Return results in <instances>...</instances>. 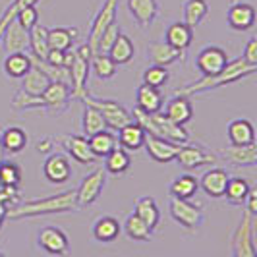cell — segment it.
Returning a JSON list of instances; mask_svg holds the SVG:
<instances>
[{
	"instance_id": "d6986e66",
	"label": "cell",
	"mask_w": 257,
	"mask_h": 257,
	"mask_svg": "<svg viewBox=\"0 0 257 257\" xmlns=\"http://www.w3.org/2000/svg\"><path fill=\"white\" fill-rule=\"evenodd\" d=\"M163 112H165L172 122H176V124H180V126H186V124L192 122V118H193L192 101H190L188 95H182V93H176V91H174V95L168 99L167 103H163Z\"/></svg>"
},
{
	"instance_id": "c3c4849f",
	"label": "cell",
	"mask_w": 257,
	"mask_h": 257,
	"mask_svg": "<svg viewBox=\"0 0 257 257\" xmlns=\"http://www.w3.org/2000/svg\"><path fill=\"white\" fill-rule=\"evenodd\" d=\"M16 20L20 22V26L26 27L27 31L35 26V24H39V12H37V8H35V4L22 8V10L18 12V16H16Z\"/></svg>"
},
{
	"instance_id": "11a10c76",
	"label": "cell",
	"mask_w": 257,
	"mask_h": 257,
	"mask_svg": "<svg viewBox=\"0 0 257 257\" xmlns=\"http://www.w3.org/2000/svg\"><path fill=\"white\" fill-rule=\"evenodd\" d=\"M0 255H4V253H2V251H0Z\"/></svg>"
},
{
	"instance_id": "d6a6232c",
	"label": "cell",
	"mask_w": 257,
	"mask_h": 257,
	"mask_svg": "<svg viewBox=\"0 0 257 257\" xmlns=\"http://www.w3.org/2000/svg\"><path fill=\"white\" fill-rule=\"evenodd\" d=\"M251 184L247 178H242V176H228V182H226V188H224V199L228 205L234 207H244L245 195L249 192Z\"/></svg>"
},
{
	"instance_id": "30bf717a",
	"label": "cell",
	"mask_w": 257,
	"mask_h": 257,
	"mask_svg": "<svg viewBox=\"0 0 257 257\" xmlns=\"http://www.w3.org/2000/svg\"><path fill=\"white\" fill-rule=\"evenodd\" d=\"M230 62L228 52L217 45H207L195 54V68L201 76H215L222 72Z\"/></svg>"
},
{
	"instance_id": "4fadbf2b",
	"label": "cell",
	"mask_w": 257,
	"mask_h": 257,
	"mask_svg": "<svg viewBox=\"0 0 257 257\" xmlns=\"http://www.w3.org/2000/svg\"><path fill=\"white\" fill-rule=\"evenodd\" d=\"M116 10H118V0H103L97 14L93 16L91 20V27H89V35H87V45L93 51V54L97 52V43H99V37L104 29L108 27L110 22L116 20Z\"/></svg>"
},
{
	"instance_id": "f1b7e54d",
	"label": "cell",
	"mask_w": 257,
	"mask_h": 257,
	"mask_svg": "<svg viewBox=\"0 0 257 257\" xmlns=\"http://www.w3.org/2000/svg\"><path fill=\"white\" fill-rule=\"evenodd\" d=\"M165 41L174 49L186 52L193 43V27H190L186 22H172L165 29Z\"/></svg>"
},
{
	"instance_id": "60d3db41",
	"label": "cell",
	"mask_w": 257,
	"mask_h": 257,
	"mask_svg": "<svg viewBox=\"0 0 257 257\" xmlns=\"http://www.w3.org/2000/svg\"><path fill=\"white\" fill-rule=\"evenodd\" d=\"M47 27L35 24V26L29 29V52L33 56H37L41 60L47 58V52H49V39H47Z\"/></svg>"
},
{
	"instance_id": "4316f807",
	"label": "cell",
	"mask_w": 257,
	"mask_h": 257,
	"mask_svg": "<svg viewBox=\"0 0 257 257\" xmlns=\"http://www.w3.org/2000/svg\"><path fill=\"white\" fill-rule=\"evenodd\" d=\"M163 103H165V97L161 89L145 85V83H142L136 89V108H140L143 112H149V114L159 112L163 110Z\"/></svg>"
},
{
	"instance_id": "b9f144b4",
	"label": "cell",
	"mask_w": 257,
	"mask_h": 257,
	"mask_svg": "<svg viewBox=\"0 0 257 257\" xmlns=\"http://www.w3.org/2000/svg\"><path fill=\"white\" fill-rule=\"evenodd\" d=\"M12 108L14 110H47V103L41 95H31L20 87L12 97Z\"/></svg>"
},
{
	"instance_id": "f5cc1de1",
	"label": "cell",
	"mask_w": 257,
	"mask_h": 257,
	"mask_svg": "<svg viewBox=\"0 0 257 257\" xmlns=\"http://www.w3.org/2000/svg\"><path fill=\"white\" fill-rule=\"evenodd\" d=\"M6 213H8V207H6L4 203H2V201H0V230H2V224H4V220H8Z\"/></svg>"
},
{
	"instance_id": "74e56055",
	"label": "cell",
	"mask_w": 257,
	"mask_h": 257,
	"mask_svg": "<svg viewBox=\"0 0 257 257\" xmlns=\"http://www.w3.org/2000/svg\"><path fill=\"white\" fill-rule=\"evenodd\" d=\"M122 232L128 236L130 240H134V242H149L151 236H153V232L149 230V226L136 213H130L128 217H126L124 224H122Z\"/></svg>"
},
{
	"instance_id": "ac0fdd59",
	"label": "cell",
	"mask_w": 257,
	"mask_h": 257,
	"mask_svg": "<svg viewBox=\"0 0 257 257\" xmlns=\"http://www.w3.org/2000/svg\"><path fill=\"white\" fill-rule=\"evenodd\" d=\"M219 159L226 161L228 165L236 168H251L257 165V145L255 143H247V145H228L224 149H220Z\"/></svg>"
},
{
	"instance_id": "e575fe53",
	"label": "cell",
	"mask_w": 257,
	"mask_h": 257,
	"mask_svg": "<svg viewBox=\"0 0 257 257\" xmlns=\"http://www.w3.org/2000/svg\"><path fill=\"white\" fill-rule=\"evenodd\" d=\"M87 142H89V149L93 151V155H95L97 159H104L114 147H118L116 134L106 128L101 130V132H97V134H93V136H89Z\"/></svg>"
},
{
	"instance_id": "7a4b0ae2",
	"label": "cell",
	"mask_w": 257,
	"mask_h": 257,
	"mask_svg": "<svg viewBox=\"0 0 257 257\" xmlns=\"http://www.w3.org/2000/svg\"><path fill=\"white\" fill-rule=\"evenodd\" d=\"M255 70H257V66L247 64L244 58L240 56V58H236V60H230L222 72L215 74V76H201L197 81H192V83L184 85L180 89H176V93L188 95V97L199 95V93H209V91H213V89H220V87H224V85H228V83H234V81H238V79L253 76Z\"/></svg>"
},
{
	"instance_id": "7dc6e473",
	"label": "cell",
	"mask_w": 257,
	"mask_h": 257,
	"mask_svg": "<svg viewBox=\"0 0 257 257\" xmlns=\"http://www.w3.org/2000/svg\"><path fill=\"white\" fill-rule=\"evenodd\" d=\"M118 33H120V24L114 20V22H110L108 27L101 33L99 43H97V52H108L110 45H112L116 41V37H118Z\"/></svg>"
},
{
	"instance_id": "603a6c76",
	"label": "cell",
	"mask_w": 257,
	"mask_h": 257,
	"mask_svg": "<svg viewBox=\"0 0 257 257\" xmlns=\"http://www.w3.org/2000/svg\"><path fill=\"white\" fill-rule=\"evenodd\" d=\"M29 143V136L22 126H6L0 130V145L4 155H20Z\"/></svg>"
},
{
	"instance_id": "6da1fadb",
	"label": "cell",
	"mask_w": 257,
	"mask_h": 257,
	"mask_svg": "<svg viewBox=\"0 0 257 257\" xmlns=\"http://www.w3.org/2000/svg\"><path fill=\"white\" fill-rule=\"evenodd\" d=\"M76 211H79L76 190H66L62 193L37 197V199H20L16 205L8 207L6 217L10 220H20L47 217V215H66Z\"/></svg>"
},
{
	"instance_id": "8d00e7d4",
	"label": "cell",
	"mask_w": 257,
	"mask_h": 257,
	"mask_svg": "<svg viewBox=\"0 0 257 257\" xmlns=\"http://www.w3.org/2000/svg\"><path fill=\"white\" fill-rule=\"evenodd\" d=\"M199 190V180L193 176V174H180L176 176L168 192H170V197H180V199H192L193 195Z\"/></svg>"
},
{
	"instance_id": "52a82bcc",
	"label": "cell",
	"mask_w": 257,
	"mask_h": 257,
	"mask_svg": "<svg viewBox=\"0 0 257 257\" xmlns=\"http://www.w3.org/2000/svg\"><path fill=\"white\" fill-rule=\"evenodd\" d=\"M35 245L47 255H66L70 251V240L66 232L54 224H45L37 230Z\"/></svg>"
},
{
	"instance_id": "cb8c5ba5",
	"label": "cell",
	"mask_w": 257,
	"mask_h": 257,
	"mask_svg": "<svg viewBox=\"0 0 257 257\" xmlns=\"http://www.w3.org/2000/svg\"><path fill=\"white\" fill-rule=\"evenodd\" d=\"M184 54L186 52L174 49L172 45H168L167 41H153L149 47H147V56L153 64L159 66H172L176 64L178 60H184Z\"/></svg>"
},
{
	"instance_id": "836d02e7",
	"label": "cell",
	"mask_w": 257,
	"mask_h": 257,
	"mask_svg": "<svg viewBox=\"0 0 257 257\" xmlns=\"http://www.w3.org/2000/svg\"><path fill=\"white\" fill-rule=\"evenodd\" d=\"M130 167H132V153H128L126 149H122L120 145L114 147L110 153L104 157V170H106V174L120 176V174H126Z\"/></svg>"
},
{
	"instance_id": "ee69618b",
	"label": "cell",
	"mask_w": 257,
	"mask_h": 257,
	"mask_svg": "<svg viewBox=\"0 0 257 257\" xmlns=\"http://www.w3.org/2000/svg\"><path fill=\"white\" fill-rule=\"evenodd\" d=\"M168 81H170V72H168L167 66L151 64L147 66L142 74V83L157 87V89H163Z\"/></svg>"
},
{
	"instance_id": "3957f363",
	"label": "cell",
	"mask_w": 257,
	"mask_h": 257,
	"mask_svg": "<svg viewBox=\"0 0 257 257\" xmlns=\"http://www.w3.org/2000/svg\"><path fill=\"white\" fill-rule=\"evenodd\" d=\"M255 226H257V215H251L249 211L244 209L238 226H236L230 234L232 257H255L257 255Z\"/></svg>"
},
{
	"instance_id": "681fc988",
	"label": "cell",
	"mask_w": 257,
	"mask_h": 257,
	"mask_svg": "<svg viewBox=\"0 0 257 257\" xmlns=\"http://www.w3.org/2000/svg\"><path fill=\"white\" fill-rule=\"evenodd\" d=\"M242 58H244L247 64L257 66V37H255V35H251V37L245 41Z\"/></svg>"
},
{
	"instance_id": "ffe728a7",
	"label": "cell",
	"mask_w": 257,
	"mask_h": 257,
	"mask_svg": "<svg viewBox=\"0 0 257 257\" xmlns=\"http://www.w3.org/2000/svg\"><path fill=\"white\" fill-rule=\"evenodd\" d=\"M228 172L220 167H211L209 170H205L201 174L199 180V188L211 197V199H220L224 195V188H226V182H228Z\"/></svg>"
},
{
	"instance_id": "ba28073f",
	"label": "cell",
	"mask_w": 257,
	"mask_h": 257,
	"mask_svg": "<svg viewBox=\"0 0 257 257\" xmlns=\"http://www.w3.org/2000/svg\"><path fill=\"white\" fill-rule=\"evenodd\" d=\"M106 178H108V174H106L104 167L95 168V170H91L87 176H83V180H81V184H79V188L76 190L77 205H79V209H81V207L93 205V203L101 197L104 186H106Z\"/></svg>"
},
{
	"instance_id": "d590c367",
	"label": "cell",
	"mask_w": 257,
	"mask_h": 257,
	"mask_svg": "<svg viewBox=\"0 0 257 257\" xmlns=\"http://www.w3.org/2000/svg\"><path fill=\"white\" fill-rule=\"evenodd\" d=\"M209 16V4L207 0H184L182 4V22L190 27L201 26V22Z\"/></svg>"
},
{
	"instance_id": "db71d44e",
	"label": "cell",
	"mask_w": 257,
	"mask_h": 257,
	"mask_svg": "<svg viewBox=\"0 0 257 257\" xmlns=\"http://www.w3.org/2000/svg\"><path fill=\"white\" fill-rule=\"evenodd\" d=\"M4 159V149H2V145H0V161Z\"/></svg>"
},
{
	"instance_id": "7402d4cb",
	"label": "cell",
	"mask_w": 257,
	"mask_h": 257,
	"mask_svg": "<svg viewBox=\"0 0 257 257\" xmlns=\"http://www.w3.org/2000/svg\"><path fill=\"white\" fill-rule=\"evenodd\" d=\"M120 234H122V224L112 215H101L91 224V236L101 244H112Z\"/></svg>"
},
{
	"instance_id": "f35d334b",
	"label": "cell",
	"mask_w": 257,
	"mask_h": 257,
	"mask_svg": "<svg viewBox=\"0 0 257 257\" xmlns=\"http://www.w3.org/2000/svg\"><path fill=\"white\" fill-rule=\"evenodd\" d=\"M49 83H51V77L47 76L43 70H39L37 66H31V70L22 77L20 87L27 93H31V95H41L49 87Z\"/></svg>"
},
{
	"instance_id": "2e32d148",
	"label": "cell",
	"mask_w": 257,
	"mask_h": 257,
	"mask_svg": "<svg viewBox=\"0 0 257 257\" xmlns=\"http://www.w3.org/2000/svg\"><path fill=\"white\" fill-rule=\"evenodd\" d=\"M41 97L45 99L47 103V110L52 116H58L66 112L70 108V103H72V89L70 85L66 83H60V81H51L49 87L41 93Z\"/></svg>"
},
{
	"instance_id": "7bdbcfd3",
	"label": "cell",
	"mask_w": 257,
	"mask_h": 257,
	"mask_svg": "<svg viewBox=\"0 0 257 257\" xmlns=\"http://www.w3.org/2000/svg\"><path fill=\"white\" fill-rule=\"evenodd\" d=\"M91 70H93V74L99 79L104 81V79H112L116 76L118 66H116V62L106 52H95L91 56Z\"/></svg>"
},
{
	"instance_id": "277c9868",
	"label": "cell",
	"mask_w": 257,
	"mask_h": 257,
	"mask_svg": "<svg viewBox=\"0 0 257 257\" xmlns=\"http://www.w3.org/2000/svg\"><path fill=\"white\" fill-rule=\"evenodd\" d=\"M168 213L176 224H180L184 230L197 232L205 222V211L201 203H193L192 199H180L170 197L168 201Z\"/></svg>"
},
{
	"instance_id": "ab89813d",
	"label": "cell",
	"mask_w": 257,
	"mask_h": 257,
	"mask_svg": "<svg viewBox=\"0 0 257 257\" xmlns=\"http://www.w3.org/2000/svg\"><path fill=\"white\" fill-rule=\"evenodd\" d=\"M106 128V122H104L103 114L95 108V106H91V104L83 103V114H81V134L85 136V138H89L93 134H97V132H101V130Z\"/></svg>"
},
{
	"instance_id": "bcb514c9",
	"label": "cell",
	"mask_w": 257,
	"mask_h": 257,
	"mask_svg": "<svg viewBox=\"0 0 257 257\" xmlns=\"http://www.w3.org/2000/svg\"><path fill=\"white\" fill-rule=\"evenodd\" d=\"M41 0H14L12 4H8L6 8H4V12L0 16V39L4 35V31H6V27L10 26V22L16 20V16L18 12L22 10V8H26V6H31V4H37Z\"/></svg>"
},
{
	"instance_id": "4dcf8cb0",
	"label": "cell",
	"mask_w": 257,
	"mask_h": 257,
	"mask_svg": "<svg viewBox=\"0 0 257 257\" xmlns=\"http://www.w3.org/2000/svg\"><path fill=\"white\" fill-rule=\"evenodd\" d=\"M106 54L114 60L116 66L130 64V62L134 60V56H136V45H134V41H132L128 35H124V33L120 31L118 37H116V41L110 45V49H108Z\"/></svg>"
},
{
	"instance_id": "f6af8a7d",
	"label": "cell",
	"mask_w": 257,
	"mask_h": 257,
	"mask_svg": "<svg viewBox=\"0 0 257 257\" xmlns=\"http://www.w3.org/2000/svg\"><path fill=\"white\" fill-rule=\"evenodd\" d=\"M22 184V168L12 159H2L0 161V186H16L20 188Z\"/></svg>"
},
{
	"instance_id": "5b68a950",
	"label": "cell",
	"mask_w": 257,
	"mask_h": 257,
	"mask_svg": "<svg viewBox=\"0 0 257 257\" xmlns=\"http://www.w3.org/2000/svg\"><path fill=\"white\" fill-rule=\"evenodd\" d=\"M79 101L95 106V108L103 114L104 122H106V128L120 130L124 124H128V122L134 120V118H132V112L126 110V108L118 103V101H114V99H99V97L91 95L89 91H85Z\"/></svg>"
},
{
	"instance_id": "9a60e30c",
	"label": "cell",
	"mask_w": 257,
	"mask_h": 257,
	"mask_svg": "<svg viewBox=\"0 0 257 257\" xmlns=\"http://www.w3.org/2000/svg\"><path fill=\"white\" fill-rule=\"evenodd\" d=\"M126 8L140 29H149L161 16L159 0H126Z\"/></svg>"
},
{
	"instance_id": "484cf974",
	"label": "cell",
	"mask_w": 257,
	"mask_h": 257,
	"mask_svg": "<svg viewBox=\"0 0 257 257\" xmlns=\"http://www.w3.org/2000/svg\"><path fill=\"white\" fill-rule=\"evenodd\" d=\"M31 66H33V60L29 56V51L8 52L6 58L2 60V72L10 79H22L31 70Z\"/></svg>"
},
{
	"instance_id": "83f0119b",
	"label": "cell",
	"mask_w": 257,
	"mask_h": 257,
	"mask_svg": "<svg viewBox=\"0 0 257 257\" xmlns=\"http://www.w3.org/2000/svg\"><path fill=\"white\" fill-rule=\"evenodd\" d=\"M134 213L149 226L151 232L159 228V224H161V211H159V205H157V201L151 195H140L134 201Z\"/></svg>"
},
{
	"instance_id": "44dd1931",
	"label": "cell",
	"mask_w": 257,
	"mask_h": 257,
	"mask_svg": "<svg viewBox=\"0 0 257 257\" xmlns=\"http://www.w3.org/2000/svg\"><path fill=\"white\" fill-rule=\"evenodd\" d=\"M118 136H116V142L122 149H126L128 153H138L143 149V143H145V136L147 132L136 122L132 120L128 124H124L120 130H116Z\"/></svg>"
},
{
	"instance_id": "7c38bea8",
	"label": "cell",
	"mask_w": 257,
	"mask_h": 257,
	"mask_svg": "<svg viewBox=\"0 0 257 257\" xmlns=\"http://www.w3.org/2000/svg\"><path fill=\"white\" fill-rule=\"evenodd\" d=\"M56 143H60V147L66 151V155L76 161L77 165H95L97 157L89 149V142L85 136H76V134H64L58 136Z\"/></svg>"
},
{
	"instance_id": "f907efd6",
	"label": "cell",
	"mask_w": 257,
	"mask_h": 257,
	"mask_svg": "<svg viewBox=\"0 0 257 257\" xmlns=\"http://www.w3.org/2000/svg\"><path fill=\"white\" fill-rule=\"evenodd\" d=\"M244 209L249 211L251 215H257V188H249V192L245 195V201H244Z\"/></svg>"
},
{
	"instance_id": "d4e9b609",
	"label": "cell",
	"mask_w": 257,
	"mask_h": 257,
	"mask_svg": "<svg viewBox=\"0 0 257 257\" xmlns=\"http://www.w3.org/2000/svg\"><path fill=\"white\" fill-rule=\"evenodd\" d=\"M2 45L4 51L8 52H20V51H29V31L26 27L20 26L18 20H12L10 26L6 27L4 35H2Z\"/></svg>"
},
{
	"instance_id": "1f68e13d",
	"label": "cell",
	"mask_w": 257,
	"mask_h": 257,
	"mask_svg": "<svg viewBox=\"0 0 257 257\" xmlns=\"http://www.w3.org/2000/svg\"><path fill=\"white\" fill-rule=\"evenodd\" d=\"M79 35L77 27H52L47 31V39H49V47L51 49H58V51H70L74 49Z\"/></svg>"
},
{
	"instance_id": "5bb4252c",
	"label": "cell",
	"mask_w": 257,
	"mask_h": 257,
	"mask_svg": "<svg viewBox=\"0 0 257 257\" xmlns=\"http://www.w3.org/2000/svg\"><path fill=\"white\" fill-rule=\"evenodd\" d=\"M226 24L232 31H249L255 26V6L244 0H232L226 10Z\"/></svg>"
},
{
	"instance_id": "816d5d0a",
	"label": "cell",
	"mask_w": 257,
	"mask_h": 257,
	"mask_svg": "<svg viewBox=\"0 0 257 257\" xmlns=\"http://www.w3.org/2000/svg\"><path fill=\"white\" fill-rule=\"evenodd\" d=\"M54 143H56L54 138H45V140L35 143V149H37V153H51L54 149Z\"/></svg>"
},
{
	"instance_id": "9c48e42d",
	"label": "cell",
	"mask_w": 257,
	"mask_h": 257,
	"mask_svg": "<svg viewBox=\"0 0 257 257\" xmlns=\"http://www.w3.org/2000/svg\"><path fill=\"white\" fill-rule=\"evenodd\" d=\"M89 72H91V58L83 56V54H79L76 49H72V60H70V64H68L72 99L79 101V99H81V95L87 91Z\"/></svg>"
},
{
	"instance_id": "e0dca14e",
	"label": "cell",
	"mask_w": 257,
	"mask_h": 257,
	"mask_svg": "<svg viewBox=\"0 0 257 257\" xmlns=\"http://www.w3.org/2000/svg\"><path fill=\"white\" fill-rule=\"evenodd\" d=\"M178 143L168 142L165 138H159V136H153V134H147L145 136V143H143V149L147 157L153 161V163H159V165H168L176 159V153H178Z\"/></svg>"
},
{
	"instance_id": "8992f818",
	"label": "cell",
	"mask_w": 257,
	"mask_h": 257,
	"mask_svg": "<svg viewBox=\"0 0 257 257\" xmlns=\"http://www.w3.org/2000/svg\"><path fill=\"white\" fill-rule=\"evenodd\" d=\"M184 170H197L207 165H217L219 163V155L213 153L209 147H205L199 142H186L178 147V153L174 159Z\"/></svg>"
},
{
	"instance_id": "f546056e",
	"label": "cell",
	"mask_w": 257,
	"mask_h": 257,
	"mask_svg": "<svg viewBox=\"0 0 257 257\" xmlns=\"http://www.w3.org/2000/svg\"><path fill=\"white\" fill-rule=\"evenodd\" d=\"M226 138L232 145L255 143V128L247 118H234L226 126Z\"/></svg>"
},
{
	"instance_id": "8fae6325",
	"label": "cell",
	"mask_w": 257,
	"mask_h": 257,
	"mask_svg": "<svg viewBox=\"0 0 257 257\" xmlns=\"http://www.w3.org/2000/svg\"><path fill=\"white\" fill-rule=\"evenodd\" d=\"M72 159L66 153H51L43 163V176L52 186H62L72 178Z\"/></svg>"
}]
</instances>
